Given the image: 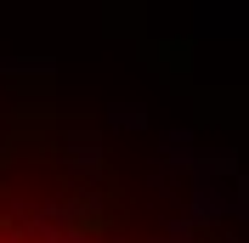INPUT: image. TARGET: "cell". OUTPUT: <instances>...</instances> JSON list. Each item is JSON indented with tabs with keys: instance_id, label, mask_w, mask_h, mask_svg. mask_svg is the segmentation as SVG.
I'll return each mask as SVG.
<instances>
[{
	"instance_id": "obj_1",
	"label": "cell",
	"mask_w": 249,
	"mask_h": 243,
	"mask_svg": "<svg viewBox=\"0 0 249 243\" xmlns=\"http://www.w3.org/2000/svg\"><path fill=\"white\" fill-rule=\"evenodd\" d=\"M0 243H153L113 221H79L57 198H0Z\"/></svg>"
}]
</instances>
